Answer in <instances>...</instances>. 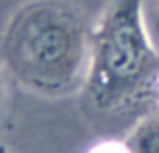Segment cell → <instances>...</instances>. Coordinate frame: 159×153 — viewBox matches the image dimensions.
<instances>
[{"instance_id":"5b68a950","label":"cell","mask_w":159,"mask_h":153,"mask_svg":"<svg viewBox=\"0 0 159 153\" xmlns=\"http://www.w3.org/2000/svg\"><path fill=\"white\" fill-rule=\"evenodd\" d=\"M143 10L147 26L159 24V0H143Z\"/></svg>"},{"instance_id":"3957f363","label":"cell","mask_w":159,"mask_h":153,"mask_svg":"<svg viewBox=\"0 0 159 153\" xmlns=\"http://www.w3.org/2000/svg\"><path fill=\"white\" fill-rule=\"evenodd\" d=\"M131 153H159V113H149L137 121L127 141Z\"/></svg>"},{"instance_id":"6da1fadb","label":"cell","mask_w":159,"mask_h":153,"mask_svg":"<svg viewBox=\"0 0 159 153\" xmlns=\"http://www.w3.org/2000/svg\"><path fill=\"white\" fill-rule=\"evenodd\" d=\"M85 105L95 117L127 121L141 115L159 89V52L143 0H113L91 34Z\"/></svg>"},{"instance_id":"8992f818","label":"cell","mask_w":159,"mask_h":153,"mask_svg":"<svg viewBox=\"0 0 159 153\" xmlns=\"http://www.w3.org/2000/svg\"><path fill=\"white\" fill-rule=\"evenodd\" d=\"M0 99H2V85H0Z\"/></svg>"},{"instance_id":"7a4b0ae2","label":"cell","mask_w":159,"mask_h":153,"mask_svg":"<svg viewBox=\"0 0 159 153\" xmlns=\"http://www.w3.org/2000/svg\"><path fill=\"white\" fill-rule=\"evenodd\" d=\"M91 34L73 4L32 0L10 18L2 38V55L22 87L44 97H62L85 83Z\"/></svg>"},{"instance_id":"277c9868","label":"cell","mask_w":159,"mask_h":153,"mask_svg":"<svg viewBox=\"0 0 159 153\" xmlns=\"http://www.w3.org/2000/svg\"><path fill=\"white\" fill-rule=\"evenodd\" d=\"M89 153H131L127 143H117V141H103L97 147H93Z\"/></svg>"}]
</instances>
